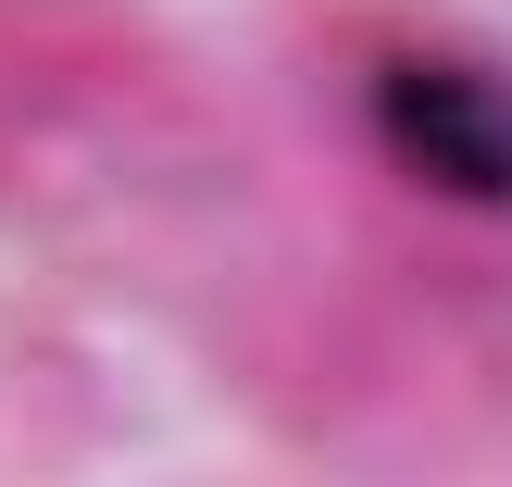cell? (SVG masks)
<instances>
[{
    "instance_id": "cell-1",
    "label": "cell",
    "mask_w": 512,
    "mask_h": 487,
    "mask_svg": "<svg viewBox=\"0 0 512 487\" xmlns=\"http://www.w3.org/2000/svg\"><path fill=\"white\" fill-rule=\"evenodd\" d=\"M375 113H388V150L413 175H438L450 200H512V100L488 88V75L400 63L388 88H375Z\"/></svg>"
}]
</instances>
